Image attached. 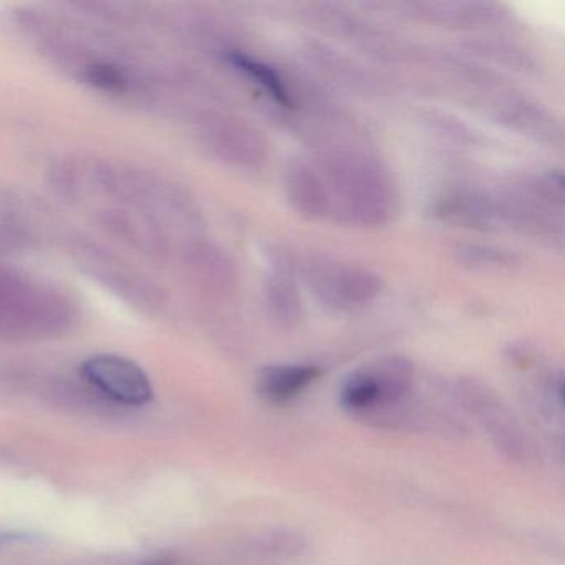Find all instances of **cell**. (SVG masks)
I'll use <instances>...</instances> for the list:
<instances>
[{
	"mask_svg": "<svg viewBox=\"0 0 565 565\" xmlns=\"http://www.w3.org/2000/svg\"><path fill=\"white\" fill-rule=\"evenodd\" d=\"M85 382L111 403L145 406L153 402L150 376L134 360L120 355H94L81 366Z\"/></svg>",
	"mask_w": 565,
	"mask_h": 565,
	"instance_id": "2",
	"label": "cell"
},
{
	"mask_svg": "<svg viewBox=\"0 0 565 565\" xmlns=\"http://www.w3.org/2000/svg\"><path fill=\"white\" fill-rule=\"evenodd\" d=\"M287 190H289L290 201L302 213L317 216L327 210L329 200H327L326 188L309 168L299 167L297 170L290 171Z\"/></svg>",
	"mask_w": 565,
	"mask_h": 565,
	"instance_id": "5",
	"label": "cell"
},
{
	"mask_svg": "<svg viewBox=\"0 0 565 565\" xmlns=\"http://www.w3.org/2000/svg\"><path fill=\"white\" fill-rule=\"evenodd\" d=\"M270 303L276 309L277 317L284 322L297 319V310H299V302H297L296 292L290 289L286 284H274L270 287Z\"/></svg>",
	"mask_w": 565,
	"mask_h": 565,
	"instance_id": "7",
	"label": "cell"
},
{
	"mask_svg": "<svg viewBox=\"0 0 565 565\" xmlns=\"http://www.w3.org/2000/svg\"><path fill=\"white\" fill-rule=\"evenodd\" d=\"M376 277L365 270L337 269L323 279L322 294L339 306H360L379 294Z\"/></svg>",
	"mask_w": 565,
	"mask_h": 565,
	"instance_id": "4",
	"label": "cell"
},
{
	"mask_svg": "<svg viewBox=\"0 0 565 565\" xmlns=\"http://www.w3.org/2000/svg\"><path fill=\"white\" fill-rule=\"evenodd\" d=\"M231 62L236 65L239 71L244 74L250 75L256 78L280 105H290L289 94L284 88L282 82L277 77L276 72L267 65L260 64V62L253 61V58L244 57V55H231Z\"/></svg>",
	"mask_w": 565,
	"mask_h": 565,
	"instance_id": "6",
	"label": "cell"
},
{
	"mask_svg": "<svg viewBox=\"0 0 565 565\" xmlns=\"http://www.w3.org/2000/svg\"><path fill=\"white\" fill-rule=\"evenodd\" d=\"M452 398L462 413L488 435L489 441L505 459L521 466L537 461L534 439L488 383L472 379L458 380L452 388Z\"/></svg>",
	"mask_w": 565,
	"mask_h": 565,
	"instance_id": "1",
	"label": "cell"
},
{
	"mask_svg": "<svg viewBox=\"0 0 565 565\" xmlns=\"http://www.w3.org/2000/svg\"><path fill=\"white\" fill-rule=\"evenodd\" d=\"M141 565H173V564H170V562L158 561V562H147V564H141Z\"/></svg>",
	"mask_w": 565,
	"mask_h": 565,
	"instance_id": "9",
	"label": "cell"
},
{
	"mask_svg": "<svg viewBox=\"0 0 565 565\" xmlns=\"http://www.w3.org/2000/svg\"><path fill=\"white\" fill-rule=\"evenodd\" d=\"M320 376L312 365H277L263 370L257 380V392L266 402L280 403L297 398Z\"/></svg>",
	"mask_w": 565,
	"mask_h": 565,
	"instance_id": "3",
	"label": "cell"
},
{
	"mask_svg": "<svg viewBox=\"0 0 565 565\" xmlns=\"http://www.w3.org/2000/svg\"><path fill=\"white\" fill-rule=\"evenodd\" d=\"M88 82L95 87L104 88V90H120L124 87V77L117 68L110 65H94L87 74Z\"/></svg>",
	"mask_w": 565,
	"mask_h": 565,
	"instance_id": "8",
	"label": "cell"
}]
</instances>
